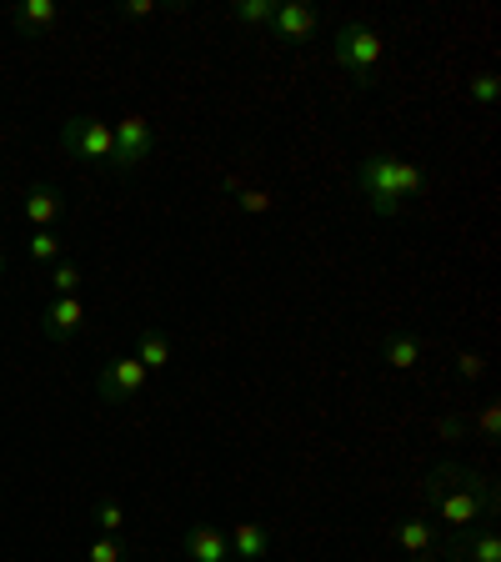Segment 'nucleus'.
Instances as JSON below:
<instances>
[{
    "label": "nucleus",
    "instance_id": "9b49d317",
    "mask_svg": "<svg viewBox=\"0 0 501 562\" xmlns=\"http://www.w3.org/2000/svg\"><path fill=\"white\" fill-rule=\"evenodd\" d=\"M60 211H66V196L56 187H31L21 201V216L35 226V232H50L60 222Z\"/></svg>",
    "mask_w": 501,
    "mask_h": 562
},
{
    "label": "nucleus",
    "instance_id": "aec40b11",
    "mask_svg": "<svg viewBox=\"0 0 501 562\" xmlns=\"http://www.w3.org/2000/svg\"><path fill=\"white\" fill-rule=\"evenodd\" d=\"M95 527H101L105 538H116L121 527H126V507L111 503V497H105V503H95Z\"/></svg>",
    "mask_w": 501,
    "mask_h": 562
},
{
    "label": "nucleus",
    "instance_id": "b1692460",
    "mask_svg": "<svg viewBox=\"0 0 501 562\" xmlns=\"http://www.w3.org/2000/svg\"><path fill=\"white\" fill-rule=\"evenodd\" d=\"M481 372H487V362H481L477 351H462V357H456V376H467V382H477Z\"/></svg>",
    "mask_w": 501,
    "mask_h": 562
},
{
    "label": "nucleus",
    "instance_id": "1a4fd4ad",
    "mask_svg": "<svg viewBox=\"0 0 501 562\" xmlns=\"http://www.w3.org/2000/svg\"><path fill=\"white\" fill-rule=\"evenodd\" d=\"M181 548H186V558L191 562H236V552H231V538H226L221 527H210V522H196L181 538Z\"/></svg>",
    "mask_w": 501,
    "mask_h": 562
},
{
    "label": "nucleus",
    "instance_id": "bb28decb",
    "mask_svg": "<svg viewBox=\"0 0 501 562\" xmlns=\"http://www.w3.org/2000/svg\"><path fill=\"white\" fill-rule=\"evenodd\" d=\"M411 562H436V558H432V552H417V558H411Z\"/></svg>",
    "mask_w": 501,
    "mask_h": 562
},
{
    "label": "nucleus",
    "instance_id": "6ab92c4d",
    "mask_svg": "<svg viewBox=\"0 0 501 562\" xmlns=\"http://www.w3.org/2000/svg\"><path fill=\"white\" fill-rule=\"evenodd\" d=\"M231 15H236V21H246V25H271L276 5H271V0H236Z\"/></svg>",
    "mask_w": 501,
    "mask_h": 562
},
{
    "label": "nucleus",
    "instance_id": "f8f14e48",
    "mask_svg": "<svg viewBox=\"0 0 501 562\" xmlns=\"http://www.w3.org/2000/svg\"><path fill=\"white\" fill-rule=\"evenodd\" d=\"M60 21V5L56 0H21L11 11V25L21 35H41V31H50V25Z\"/></svg>",
    "mask_w": 501,
    "mask_h": 562
},
{
    "label": "nucleus",
    "instance_id": "f3484780",
    "mask_svg": "<svg viewBox=\"0 0 501 562\" xmlns=\"http://www.w3.org/2000/svg\"><path fill=\"white\" fill-rule=\"evenodd\" d=\"M46 286H50V296H76L81 292V267H76V261H56Z\"/></svg>",
    "mask_w": 501,
    "mask_h": 562
},
{
    "label": "nucleus",
    "instance_id": "ddd939ff",
    "mask_svg": "<svg viewBox=\"0 0 501 562\" xmlns=\"http://www.w3.org/2000/svg\"><path fill=\"white\" fill-rule=\"evenodd\" d=\"M231 552H236V562H261L271 552V532L261 522H236L231 527Z\"/></svg>",
    "mask_w": 501,
    "mask_h": 562
},
{
    "label": "nucleus",
    "instance_id": "2eb2a0df",
    "mask_svg": "<svg viewBox=\"0 0 501 562\" xmlns=\"http://www.w3.org/2000/svg\"><path fill=\"white\" fill-rule=\"evenodd\" d=\"M136 362L146 367V372H161V367L171 362V337L156 331V327H146L140 331V341H136Z\"/></svg>",
    "mask_w": 501,
    "mask_h": 562
},
{
    "label": "nucleus",
    "instance_id": "39448f33",
    "mask_svg": "<svg viewBox=\"0 0 501 562\" xmlns=\"http://www.w3.org/2000/svg\"><path fill=\"white\" fill-rule=\"evenodd\" d=\"M146 382H151V372H146L136 357H111V362L101 367V376H95V392H101L105 402H130L146 392Z\"/></svg>",
    "mask_w": 501,
    "mask_h": 562
},
{
    "label": "nucleus",
    "instance_id": "f03ea898",
    "mask_svg": "<svg viewBox=\"0 0 501 562\" xmlns=\"http://www.w3.org/2000/svg\"><path fill=\"white\" fill-rule=\"evenodd\" d=\"M362 191H366V206L376 216H401L411 201H421L426 191V176H421L417 161H401V156H386V151H372L362 161Z\"/></svg>",
    "mask_w": 501,
    "mask_h": 562
},
{
    "label": "nucleus",
    "instance_id": "412c9836",
    "mask_svg": "<svg viewBox=\"0 0 501 562\" xmlns=\"http://www.w3.org/2000/svg\"><path fill=\"white\" fill-rule=\"evenodd\" d=\"M86 562H126V548H121L116 538H95L91 548H86Z\"/></svg>",
    "mask_w": 501,
    "mask_h": 562
},
{
    "label": "nucleus",
    "instance_id": "f257e3e1",
    "mask_svg": "<svg viewBox=\"0 0 501 562\" xmlns=\"http://www.w3.org/2000/svg\"><path fill=\"white\" fill-rule=\"evenodd\" d=\"M421 497L436 507V522L452 532H471L487 517H497V482L487 472H471L467 462H436L421 482Z\"/></svg>",
    "mask_w": 501,
    "mask_h": 562
},
{
    "label": "nucleus",
    "instance_id": "9d476101",
    "mask_svg": "<svg viewBox=\"0 0 501 562\" xmlns=\"http://www.w3.org/2000/svg\"><path fill=\"white\" fill-rule=\"evenodd\" d=\"M452 558L456 562H501V532L491 522L471 527V532H456Z\"/></svg>",
    "mask_w": 501,
    "mask_h": 562
},
{
    "label": "nucleus",
    "instance_id": "a878e982",
    "mask_svg": "<svg viewBox=\"0 0 501 562\" xmlns=\"http://www.w3.org/2000/svg\"><path fill=\"white\" fill-rule=\"evenodd\" d=\"M156 11V0H130V5H126V15H136V21H140V15H151Z\"/></svg>",
    "mask_w": 501,
    "mask_h": 562
},
{
    "label": "nucleus",
    "instance_id": "5701e85b",
    "mask_svg": "<svg viewBox=\"0 0 501 562\" xmlns=\"http://www.w3.org/2000/svg\"><path fill=\"white\" fill-rule=\"evenodd\" d=\"M497 95H501V86H497V76H491V70L471 76V101H477V105H491Z\"/></svg>",
    "mask_w": 501,
    "mask_h": 562
},
{
    "label": "nucleus",
    "instance_id": "6e6552de",
    "mask_svg": "<svg viewBox=\"0 0 501 562\" xmlns=\"http://www.w3.org/2000/svg\"><path fill=\"white\" fill-rule=\"evenodd\" d=\"M81 327H86V306H81V296H50V306L41 312V331H46L50 341H70Z\"/></svg>",
    "mask_w": 501,
    "mask_h": 562
},
{
    "label": "nucleus",
    "instance_id": "393cba45",
    "mask_svg": "<svg viewBox=\"0 0 501 562\" xmlns=\"http://www.w3.org/2000/svg\"><path fill=\"white\" fill-rule=\"evenodd\" d=\"M497 427H501V407H497V402H487V412H481V422H477V432L487 437V442H497Z\"/></svg>",
    "mask_w": 501,
    "mask_h": 562
},
{
    "label": "nucleus",
    "instance_id": "423d86ee",
    "mask_svg": "<svg viewBox=\"0 0 501 562\" xmlns=\"http://www.w3.org/2000/svg\"><path fill=\"white\" fill-rule=\"evenodd\" d=\"M111 136H116V156H111V161H116L121 171H136V166L151 156V121L146 116H121L116 126H111Z\"/></svg>",
    "mask_w": 501,
    "mask_h": 562
},
{
    "label": "nucleus",
    "instance_id": "20e7f679",
    "mask_svg": "<svg viewBox=\"0 0 501 562\" xmlns=\"http://www.w3.org/2000/svg\"><path fill=\"white\" fill-rule=\"evenodd\" d=\"M60 146L70 156H81V161H111L116 156V136H111V126L101 116H70L60 126Z\"/></svg>",
    "mask_w": 501,
    "mask_h": 562
},
{
    "label": "nucleus",
    "instance_id": "0eeeda50",
    "mask_svg": "<svg viewBox=\"0 0 501 562\" xmlns=\"http://www.w3.org/2000/svg\"><path fill=\"white\" fill-rule=\"evenodd\" d=\"M271 31H276V41H286V46H301V41H311V35L321 31V15H316L311 5H301V0H286V5H276V15H271Z\"/></svg>",
    "mask_w": 501,
    "mask_h": 562
},
{
    "label": "nucleus",
    "instance_id": "4be33fe9",
    "mask_svg": "<svg viewBox=\"0 0 501 562\" xmlns=\"http://www.w3.org/2000/svg\"><path fill=\"white\" fill-rule=\"evenodd\" d=\"M226 191H231V196H241L246 211H271V196H266V191H246L241 176H231V181H226Z\"/></svg>",
    "mask_w": 501,
    "mask_h": 562
},
{
    "label": "nucleus",
    "instance_id": "7ed1b4c3",
    "mask_svg": "<svg viewBox=\"0 0 501 562\" xmlns=\"http://www.w3.org/2000/svg\"><path fill=\"white\" fill-rule=\"evenodd\" d=\"M331 56H337V66L351 70L362 86H376V66H382V56H386V41L376 25L346 21L337 31V41H331Z\"/></svg>",
    "mask_w": 501,
    "mask_h": 562
},
{
    "label": "nucleus",
    "instance_id": "a211bd4d",
    "mask_svg": "<svg viewBox=\"0 0 501 562\" xmlns=\"http://www.w3.org/2000/svg\"><path fill=\"white\" fill-rule=\"evenodd\" d=\"M31 261H46V267H56V261H60V232H56V226L31 236Z\"/></svg>",
    "mask_w": 501,
    "mask_h": 562
},
{
    "label": "nucleus",
    "instance_id": "4468645a",
    "mask_svg": "<svg viewBox=\"0 0 501 562\" xmlns=\"http://www.w3.org/2000/svg\"><path fill=\"white\" fill-rule=\"evenodd\" d=\"M391 538H397L401 552H411V558H417V552H432L436 548V522H432V517H407V522H397V532H391Z\"/></svg>",
    "mask_w": 501,
    "mask_h": 562
},
{
    "label": "nucleus",
    "instance_id": "cd10ccee",
    "mask_svg": "<svg viewBox=\"0 0 501 562\" xmlns=\"http://www.w3.org/2000/svg\"><path fill=\"white\" fill-rule=\"evenodd\" d=\"M0 277H5V251H0Z\"/></svg>",
    "mask_w": 501,
    "mask_h": 562
},
{
    "label": "nucleus",
    "instance_id": "dca6fc26",
    "mask_svg": "<svg viewBox=\"0 0 501 562\" xmlns=\"http://www.w3.org/2000/svg\"><path fill=\"white\" fill-rule=\"evenodd\" d=\"M382 357L391 367H401V372H407V367L421 362V337H411V331H391V337L382 341Z\"/></svg>",
    "mask_w": 501,
    "mask_h": 562
}]
</instances>
